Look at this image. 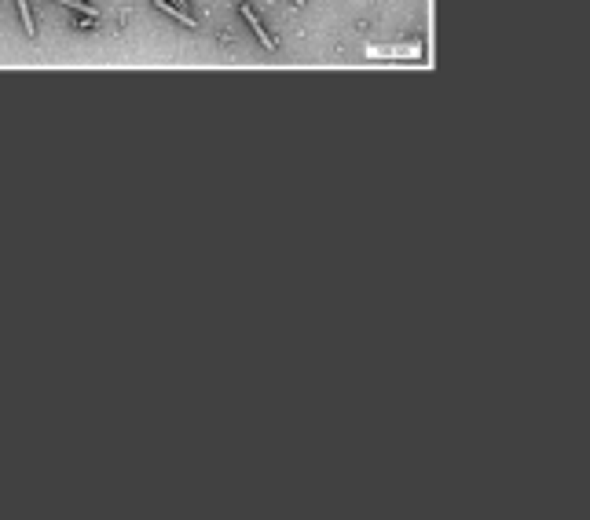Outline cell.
<instances>
[{"label": "cell", "instance_id": "3", "mask_svg": "<svg viewBox=\"0 0 590 520\" xmlns=\"http://www.w3.org/2000/svg\"><path fill=\"white\" fill-rule=\"evenodd\" d=\"M154 4H158L161 11H166V15H173L176 22H184V26H199V22H194V15H187L184 8H180V0H154Z\"/></svg>", "mask_w": 590, "mask_h": 520}, {"label": "cell", "instance_id": "5", "mask_svg": "<svg viewBox=\"0 0 590 520\" xmlns=\"http://www.w3.org/2000/svg\"><path fill=\"white\" fill-rule=\"evenodd\" d=\"M55 4H67V8H74V11H85V15H88V19H95V15H100V11H95V8H88V4H81V0H55Z\"/></svg>", "mask_w": 590, "mask_h": 520}, {"label": "cell", "instance_id": "6", "mask_svg": "<svg viewBox=\"0 0 590 520\" xmlns=\"http://www.w3.org/2000/svg\"><path fill=\"white\" fill-rule=\"evenodd\" d=\"M293 4H297V8H301V4H304V0H293Z\"/></svg>", "mask_w": 590, "mask_h": 520}, {"label": "cell", "instance_id": "1", "mask_svg": "<svg viewBox=\"0 0 590 520\" xmlns=\"http://www.w3.org/2000/svg\"><path fill=\"white\" fill-rule=\"evenodd\" d=\"M370 59H418L422 48L418 44H396V48H382V44H370L367 48Z\"/></svg>", "mask_w": 590, "mask_h": 520}, {"label": "cell", "instance_id": "4", "mask_svg": "<svg viewBox=\"0 0 590 520\" xmlns=\"http://www.w3.org/2000/svg\"><path fill=\"white\" fill-rule=\"evenodd\" d=\"M15 4H19V15H22V26H26V34L34 37V34H37V26H34V15H29V4H26V0H15Z\"/></svg>", "mask_w": 590, "mask_h": 520}, {"label": "cell", "instance_id": "2", "mask_svg": "<svg viewBox=\"0 0 590 520\" xmlns=\"http://www.w3.org/2000/svg\"><path fill=\"white\" fill-rule=\"evenodd\" d=\"M239 11H242V19H246V22H250V29H253V34H257V41H260V44H264V48H268V52H271V48H275V41H271V37L264 34V26H260V19H257V15H253V8H250V4H242Z\"/></svg>", "mask_w": 590, "mask_h": 520}]
</instances>
